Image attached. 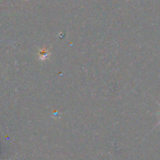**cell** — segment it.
Segmentation results:
<instances>
[{"mask_svg":"<svg viewBox=\"0 0 160 160\" xmlns=\"http://www.w3.org/2000/svg\"><path fill=\"white\" fill-rule=\"evenodd\" d=\"M157 103H158V106H160V103H158V102H157ZM159 114H160V113H159ZM159 124H160V120H159V121L158 122V123H157V124L155 125V128H156V127H157V126H158V125H159Z\"/></svg>","mask_w":160,"mask_h":160,"instance_id":"obj_2","label":"cell"},{"mask_svg":"<svg viewBox=\"0 0 160 160\" xmlns=\"http://www.w3.org/2000/svg\"><path fill=\"white\" fill-rule=\"evenodd\" d=\"M51 52L49 51V49L45 48H42L39 49V59L41 61H45L50 58Z\"/></svg>","mask_w":160,"mask_h":160,"instance_id":"obj_1","label":"cell"}]
</instances>
